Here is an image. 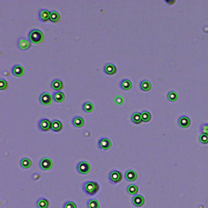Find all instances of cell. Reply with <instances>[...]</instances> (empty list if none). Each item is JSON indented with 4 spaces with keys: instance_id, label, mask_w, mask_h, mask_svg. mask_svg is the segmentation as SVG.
Returning a JSON list of instances; mask_svg holds the SVG:
<instances>
[{
    "instance_id": "obj_30",
    "label": "cell",
    "mask_w": 208,
    "mask_h": 208,
    "mask_svg": "<svg viewBox=\"0 0 208 208\" xmlns=\"http://www.w3.org/2000/svg\"><path fill=\"white\" fill-rule=\"evenodd\" d=\"M141 113H142V118L143 122L147 123L151 120V114L148 111H142Z\"/></svg>"
},
{
    "instance_id": "obj_18",
    "label": "cell",
    "mask_w": 208,
    "mask_h": 208,
    "mask_svg": "<svg viewBox=\"0 0 208 208\" xmlns=\"http://www.w3.org/2000/svg\"><path fill=\"white\" fill-rule=\"evenodd\" d=\"M120 88L122 89L124 91H128L132 89L133 87V83L132 81L128 79H123L120 83Z\"/></svg>"
},
{
    "instance_id": "obj_27",
    "label": "cell",
    "mask_w": 208,
    "mask_h": 208,
    "mask_svg": "<svg viewBox=\"0 0 208 208\" xmlns=\"http://www.w3.org/2000/svg\"><path fill=\"white\" fill-rule=\"evenodd\" d=\"M87 207L88 208H100V203L98 200L94 198H90L87 201Z\"/></svg>"
},
{
    "instance_id": "obj_17",
    "label": "cell",
    "mask_w": 208,
    "mask_h": 208,
    "mask_svg": "<svg viewBox=\"0 0 208 208\" xmlns=\"http://www.w3.org/2000/svg\"><path fill=\"white\" fill-rule=\"evenodd\" d=\"M51 129L55 133H60L63 129L62 122L59 120H54L51 121Z\"/></svg>"
},
{
    "instance_id": "obj_13",
    "label": "cell",
    "mask_w": 208,
    "mask_h": 208,
    "mask_svg": "<svg viewBox=\"0 0 208 208\" xmlns=\"http://www.w3.org/2000/svg\"><path fill=\"white\" fill-rule=\"evenodd\" d=\"M12 74L14 75L16 77H20L22 76L24 73V68L22 65L20 64H16L12 68Z\"/></svg>"
},
{
    "instance_id": "obj_29",
    "label": "cell",
    "mask_w": 208,
    "mask_h": 208,
    "mask_svg": "<svg viewBox=\"0 0 208 208\" xmlns=\"http://www.w3.org/2000/svg\"><path fill=\"white\" fill-rule=\"evenodd\" d=\"M167 97H168V100L172 102H176V101H177V99H178V94H177L176 92H175V91H169V92L168 93Z\"/></svg>"
},
{
    "instance_id": "obj_7",
    "label": "cell",
    "mask_w": 208,
    "mask_h": 208,
    "mask_svg": "<svg viewBox=\"0 0 208 208\" xmlns=\"http://www.w3.org/2000/svg\"><path fill=\"white\" fill-rule=\"evenodd\" d=\"M38 128L42 132H48L51 129V121L49 119H42L38 122Z\"/></svg>"
},
{
    "instance_id": "obj_5",
    "label": "cell",
    "mask_w": 208,
    "mask_h": 208,
    "mask_svg": "<svg viewBox=\"0 0 208 208\" xmlns=\"http://www.w3.org/2000/svg\"><path fill=\"white\" fill-rule=\"evenodd\" d=\"M39 168L43 171H49L53 168V161L48 157H44L39 162Z\"/></svg>"
},
{
    "instance_id": "obj_33",
    "label": "cell",
    "mask_w": 208,
    "mask_h": 208,
    "mask_svg": "<svg viewBox=\"0 0 208 208\" xmlns=\"http://www.w3.org/2000/svg\"><path fill=\"white\" fill-rule=\"evenodd\" d=\"M200 132L201 133H205L208 135V123H204L201 125Z\"/></svg>"
},
{
    "instance_id": "obj_23",
    "label": "cell",
    "mask_w": 208,
    "mask_h": 208,
    "mask_svg": "<svg viewBox=\"0 0 208 208\" xmlns=\"http://www.w3.org/2000/svg\"><path fill=\"white\" fill-rule=\"evenodd\" d=\"M140 89L145 92L150 91L151 90V83L147 80H142L140 82Z\"/></svg>"
},
{
    "instance_id": "obj_21",
    "label": "cell",
    "mask_w": 208,
    "mask_h": 208,
    "mask_svg": "<svg viewBox=\"0 0 208 208\" xmlns=\"http://www.w3.org/2000/svg\"><path fill=\"white\" fill-rule=\"evenodd\" d=\"M131 120H132L133 123L136 124H140L142 122V113L138 112H133L131 116Z\"/></svg>"
},
{
    "instance_id": "obj_11",
    "label": "cell",
    "mask_w": 208,
    "mask_h": 208,
    "mask_svg": "<svg viewBox=\"0 0 208 208\" xmlns=\"http://www.w3.org/2000/svg\"><path fill=\"white\" fill-rule=\"evenodd\" d=\"M103 71L107 75L112 76V75H115L116 72H117V68H116V67L115 64H111V63H108V64H107L104 65Z\"/></svg>"
},
{
    "instance_id": "obj_26",
    "label": "cell",
    "mask_w": 208,
    "mask_h": 208,
    "mask_svg": "<svg viewBox=\"0 0 208 208\" xmlns=\"http://www.w3.org/2000/svg\"><path fill=\"white\" fill-rule=\"evenodd\" d=\"M20 167L24 169H29L32 166V161L29 158H23L20 162Z\"/></svg>"
},
{
    "instance_id": "obj_9",
    "label": "cell",
    "mask_w": 208,
    "mask_h": 208,
    "mask_svg": "<svg viewBox=\"0 0 208 208\" xmlns=\"http://www.w3.org/2000/svg\"><path fill=\"white\" fill-rule=\"evenodd\" d=\"M112 145V141L107 138H102L98 142V147L102 150H110Z\"/></svg>"
},
{
    "instance_id": "obj_15",
    "label": "cell",
    "mask_w": 208,
    "mask_h": 208,
    "mask_svg": "<svg viewBox=\"0 0 208 208\" xmlns=\"http://www.w3.org/2000/svg\"><path fill=\"white\" fill-rule=\"evenodd\" d=\"M178 124L182 128H187L191 124V120L187 116H181L178 120Z\"/></svg>"
},
{
    "instance_id": "obj_34",
    "label": "cell",
    "mask_w": 208,
    "mask_h": 208,
    "mask_svg": "<svg viewBox=\"0 0 208 208\" xmlns=\"http://www.w3.org/2000/svg\"><path fill=\"white\" fill-rule=\"evenodd\" d=\"M114 102L116 105L120 106V105H122L123 102H124V98H123L122 96H120V95H117V96H116V98H115Z\"/></svg>"
},
{
    "instance_id": "obj_19",
    "label": "cell",
    "mask_w": 208,
    "mask_h": 208,
    "mask_svg": "<svg viewBox=\"0 0 208 208\" xmlns=\"http://www.w3.org/2000/svg\"><path fill=\"white\" fill-rule=\"evenodd\" d=\"M37 206L38 208H49L50 206V201L46 198H38L37 201Z\"/></svg>"
},
{
    "instance_id": "obj_4",
    "label": "cell",
    "mask_w": 208,
    "mask_h": 208,
    "mask_svg": "<svg viewBox=\"0 0 208 208\" xmlns=\"http://www.w3.org/2000/svg\"><path fill=\"white\" fill-rule=\"evenodd\" d=\"M76 170L80 174L87 175L91 171V165L87 161H81L76 164Z\"/></svg>"
},
{
    "instance_id": "obj_32",
    "label": "cell",
    "mask_w": 208,
    "mask_h": 208,
    "mask_svg": "<svg viewBox=\"0 0 208 208\" xmlns=\"http://www.w3.org/2000/svg\"><path fill=\"white\" fill-rule=\"evenodd\" d=\"M63 208H77V206L74 202H71V201H67L64 203Z\"/></svg>"
},
{
    "instance_id": "obj_1",
    "label": "cell",
    "mask_w": 208,
    "mask_h": 208,
    "mask_svg": "<svg viewBox=\"0 0 208 208\" xmlns=\"http://www.w3.org/2000/svg\"><path fill=\"white\" fill-rule=\"evenodd\" d=\"M82 190L88 196H94L100 190V185L97 181H86L82 185Z\"/></svg>"
},
{
    "instance_id": "obj_24",
    "label": "cell",
    "mask_w": 208,
    "mask_h": 208,
    "mask_svg": "<svg viewBox=\"0 0 208 208\" xmlns=\"http://www.w3.org/2000/svg\"><path fill=\"white\" fill-rule=\"evenodd\" d=\"M82 110L84 111L86 113H91L94 112V106L92 102H86L82 105Z\"/></svg>"
},
{
    "instance_id": "obj_8",
    "label": "cell",
    "mask_w": 208,
    "mask_h": 208,
    "mask_svg": "<svg viewBox=\"0 0 208 208\" xmlns=\"http://www.w3.org/2000/svg\"><path fill=\"white\" fill-rule=\"evenodd\" d=\"M31 46H32V42L28 39H26L25 38L21 37L17 40V46L20 50H27L31 47Z\"/></svg>"
},
{
    "instance_id": "obj_35",
    "label": "cell",
    "mask_w": 208,
    "mask_h": 208,
    "mask_svg": "<svg viewBox=\"0 0 208 208\" xmlns=\"http://www.w3.org/2000/svg\"><path fill=\"white\" fill-rule=\"evenodd\" d=\"M8 81L6 80H4V79H1V81H0V90H5L8 88Z\"/></svg>"
},
{
    "instance_id": "obj_2",
    "label": "cell",
    "mask_w": 208,
    "mask_h": 208,
    "mask_svg": "<svg viewBox=\"0 0 208 208\" xmlns=\"http://www.w3.org/2000/svg\"><path fill=\"white\" fill-rule=\"evenodd\" d=\"M43 33L39 29H31L29 33V39L32 43L34 44H39L41 42L43 41Z\"/></svg>"
},
{
    "instance_id": "obj_20",
    "label": "cell",
    "mask_w": 208,
    "mask_h": 208,
    "mask_svg": "<svg viewBox=\"0 0 208 208\" xmlns=\"http://www.w3.org/2000/svg\"><path fill=\"white\" fill-rule=\"evenodd\" d=\"M72 124L76 128H81V127L84 126L85 120L81 116H75L74 118L72 120Z\"/></svg>"
},
{
    "instance_id": "obj_16",
    "label": "cell",
    "mask_w": 208,
    "mask_h": 208,
    "mask_svg": "<svg viewBox=\"0 0 208 208\" xmlns=\"http://www.w3.org/2000/svg\"><path fill=\"white\" fill-rule=\"evenodd\" d=\"M50 86L51 88L54 90H55V92L57 91H60L64 88V83L61 80H59V79H54L52 81L51 83H50Z\"/></svg>"
},
{
    "instance_id": "obj_31",
    "label": "cell",
    "mask_w": 208,
    "mask_h": 208,
    "mask_svg": "<svg viewBox=\"0 0 208 208\" xmlns=\"http://www.w3.org/2000/svg\"><path fill=\"white\" fill-rule=\"evenodd\" d=\"M198 139H199V142L202 143V144H208V135L207 134H205V133H201L200 136H199V138H198Z\"/></svg>"
},
{
    "instance_id": "obj_14",
    "label": "cell",
    "mask_w": 208,
    "mask_h": 208,
    "mask_svg": "<svg viewBox=\"0 0 208 208\" xmlns=\"http://www.w3.org/2000/svg\"><path fill=\"white\" fill-rule=\"evenodd\" d=\"M124 178L129 182H133L138 179V173L133 169H128L124 173Z\"/></svg>"
},
{
    "instance_id": "obj_3",
    "label": "cell",
    "mask_w": 208,
    "mask_h": 208,
    "mask_svg": "<svg viewBox=\"0 0 208 208\" xmlns=\"http://www.w3.org/2000/svg\"><path fill=\"white\" fill-rule=\"evenodd\" d=\"M123 177H124V176H123L122 172L118 170L111 171L109 175H108V180L113 185L120 183V182L122 181Z\"/></svg>"
},
{
    "instance_id": "obj_6",
    "label": "cell",
    "mask_w": 208,
    "mask_h": 208,
    "mask_svg": "<svg viewBox=\"0 0 208 208\" xmlns=\"http://www.w3.org/2000/svg\"><path fill=\"white\" fill-rule=\"evenodd\" d=\"M53 96L51 94H49L48 92H43L41 94V95L39 96V102L41 104L44 105V106H49L52 103V101H53Z\"/></svg>"
},
{
    "instance_id": "obj_25",
    "label": "cell",
    "mask_w": 208,
    "mask_h": 208,
    "mask_svg": "<svg viewBox=\"0 0 208 208\" xmlns=\"http://www.w3.org/2000/svg\"><path fill=\"white\" fill-rule=\"evenodd\" d=\"M53 98L56 102H62L65 99V95L61 91H57L53 94Z\"/></svg>"
},
{
    "instance_id": "obj_28",
    "label": "cell",
    "mask_w": 208,
    "mask_h": 208,
    "mask_svg": "<svg viewBox=\"0 0 208 208\" xmlns=\"http://www.w3.org/2000/svg\"><path fill=\"white\" fill-rule=\"evenodd\" d=\"M60 20V14H59L58 12H56V11H52V12H50V20L52 23L59 22Z\"/></svg>"
},
{
    "instance_id": "obj_10",
    "label": "cell",
    "mask_w": 208,
    "mask_h": 208,
    "mask_svg": "<svg viewBox=\"0 0 208 208\" xmlns=\"http://www.w3.org/2000/svg\"><path fill=\"white\" fill-rule=\"evenodd\" d=\"M38 18L42 22H48L50 18V12L47 9H41L38 12Z\"/></svg>"
},
{
    "instance_id": "obj_22",
    "label": "cell",
    "mask_w": 208,
    "mask_h": 208,
    "mask_svg": "<svg viewBox=\"0 0 208 208\" xmlns=\"http://www.w3.org/2000/svg\"><path fill=\"white\" fill-rule=\"evenodd\" d=\"M138 191H139V188H138V186H137L136 185L131 184L127 186V192H128V194H130V195H133V196L138 195Z\"/></svg>"
},
{
    "instance_id": "obj_12",
    "label": "cell",
    "mask_w": 208,
    "mask_h": 208,
    "mask_svg": "<svg viewBox=\"0 0 208 208\" xmlns=\"http://www.w3.org/2000/svg\"><path fill=\"white\" fill-rule=\"evenodd\" d=\"M132 202L136 207H142L145 204V198L141 194H138L133 197Z\"/></svg>"
}]
</instances>
